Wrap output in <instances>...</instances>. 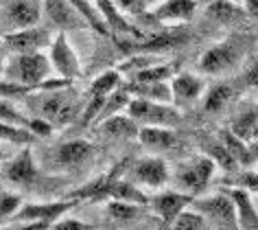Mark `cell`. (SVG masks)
I'll return each instance as SVG.
<instances>
[{"label": "cell", "instance_id": "obj_3", "mask_svg": "<svg viewBox=\"0 0 258 230\" xmlns=\"http://www.w3.org/2000/svg\"><path fill=\"white\" fill-rule=\"evenodd\" d=\"M190 40V33L186 27H177V29H166L160 31V33H149V35H136L129 42H118L122 50L127 53H149V55H158L164 53V50L184 46L186 42Z\"/></svg>", "mask_w": 258, "mask_h": 230}, {"label": "cell", "instance_id": "obj_23", "mask_svg": "<svg viewBox=\"0 0 258 230\" xmlns=\"http://www.w3.org/2000/svg\"><path fill=\"white\" fill-rule=\"evenodd\" d=\"M206 18L215 24L230 27V24H236L243 20L245 9L241 7V3H234V0H212L206 7Z\"/></svg>", "mask_w": 258, "mask_h": 230}, {"label": "cell", "instance_id": "obj_46", "mask_svg": "<svg viewBox=\"0 0 258 230\" xmlns=\"http://www.w3.org/2000/svg\"><path fill=\"white\" fill-rule=\"evenodd\" d=\"M234 3H241V0H234Z\"/></svg>", "mask_w": 258, "mask_h": 230}, {"label": "cell", "instance_id": "obj_38", "mask_svg": "<svg viewBox=\"0 0 258 230\" xmlns=\"http://www.w3.org/2000/svg\"><path fill=\"white\" fill-rule=\"evenodd\" d=\"M50 223L44 221H14L11 226H5L0 230H48Z\"/></svg>", "mask_w": 258, "mask_h": 230}, {"label": "cell", "instance_id": "obj_11", "mask_svg": "<svg viewBox=\"0 0 258 230\" xmlns=\"http://www.w3.org/2000/svg\"><path fill=\"white\" fill-rule=\"evenodd\" d=\"M132 180H134V184H138V187L164 189L171 180L169 164L158 156L138 158V160L132 164Z\"/></svg>", "mask_w": 258, "mask_h": 230}, {"label": "cell", "instance_id": "obj_25", "mask_svg": "<svg viewBox=\"0 0 258 230\" xmlns=\"http://www.w3.org/2000/svg\"><path fill=\"white\" fill-rule=\"evenodd\" d=\"M232 97H234V90H232L230 84H217L208 88V90L204 92V110L208 114H219L223 112L225 107L230 105Z\"/></svg>", "mask_w": 258, "mask_h": 230}, {"label": "cell", "instance_id": "obj_32", "mask_svg": "<svg viewBox=\"0 0 258 230\" xmlns=\"http://www.w3.org/2000/svg\"><path fill=\"white\" fill-rule=\"evenodd\" d=\"M208 156L215 160L217 167H221L225 171H232V169H236V160H234V156L230 153V149L225 147L221 140H217V143H212L208 147Z\"/></svg>", "mask_w": 258, "mask_h": 230}, {"label": "cell", "instance_id": "obj_35", "mask_svg": "<svg viewBox=\"0 0 258 230\" xmlns=\"http://www.w3.org/2000/svg\"><path fill=\"white\" fill-rule=\"evenodd\" d=\"M48 230H99V228L94 223H88L81 219H66V217H61V219L50 223Z\"/></svg>", "mask_w": 258, "mask_h": 230}, {"label": "cell", "instance_id": "obj_27", "mask_svg": "<svg viewBox=\"0 0 258 230\" xmlns=\"http://www.w3.org/2000/svg\"><path fill=\"white\" fill-rule=\"evenodd\" d=\"M120 84H122V79H120L118 70L116 68L114 70H105V73H101L92 81V86H90V94H92V97H99V99H105L107 94H112Z\"/></svg>", "mask_w": 258, "mask_h": 230}, {"label": "cell", "instance_id": "obj_16", "mask_svg": "<svg viewBox=\"0 0 258 230\" xmlns=\"http://www.w3.org/2000/svg\"><path fill=\"white\" fill-rule=\"evenodd\" d=\"M190 202H192V197L182 193V191H162V193L153 195L149 200L153 213H156L160 219H164L169 223L175 219L184 208H188Z\"/></svg>", "mask_w": 258, "mask_h": 230}, {"label": "cell", "instance_id": "obj_13", "mask_svg": "<svg viewBox=\"0 0 258 230\" xmlns=\"http://www.w3.org/2000/svg\"><path fill=\"white\" fill-rule=\"evenodd\" d=\"M44 11H46L48 20L53 22L61 33L90 27L86 18L79 14V9H77L73 3H68V0H44Z\"/></svg>", "mask_w": 258, "mask_h": 230}, {"label": "cell", "instance_id": "obj_31", "mask_svg": "<svg viewBox=\"0 0 258 230\" xmlns=\"http://www.w3.org/2000/svg\"><path fill=\"white\" fill-rule=\"evenodd\" d=\"M0 140H7V143H16V145H31L35 140V136L31 134L27 127H18L11 123H3L0 121Z\"/></svg>", "mask_w": 258, "mask_h": 230}, {"label": "cell", "instance_id": "obj_7", "mask_svg": "<svg viewBox=\"0 0 258 230\" xmlns=\"http://www.w3.org/2000/svg\"><path fill=\"white\" fill-rule=\"evenodd\" d=\"M190 208H195L204 219L215 221L217 228H221V230L236 228L234 204H232L228 193H215V195H206V197H199V200H192Z\"/></svg>", "mask_w": 258, "mask_h": 230}, {"label": "cell", "instance_id": "obj_45", "mask_svg": "<svg viewBox=\"0 0 258 230\" xmlns=\"http://www.w3.org/2000/svg\"><path fill=\"white\" fill-rule=\"evenodd\" d=\"M156 3H160V0H147V7H153Z\"/></svg>", "mask_w": 258, "mask_h": 230}, {"label": "cell", "instance_id": "obj_5", "mask_svg": "<svg viewBox=\"0 0 258 230\" xmlns=\"http://www.w3.org/2000/svg\"><path fill=\"white\" fill-rule=\"evenodd\" d=\"M79 114V105L75 103L73 97H68L66 88H57V90H44L37 103V117L48 121L50 125H68L73 123Z\"/></svg>", "mask_w": 258, "mask_h": 230}, {"label": "cell", "instance_id": "obj_41", "mask_svg": "<svg viewBox=\"0 0 258 230\" xmlns=\"http://www.w3.org/2000/svg\"><path fill=\"white\" fill-rule=\"evenodd\" d=\"M247 158L249 164H258V140H247Z\"/></svg>", "mask_w": 258, "mask_h": 230}, {"label": "cell", "instance_id": "obj_14", "mask_svg": "<svg viewBox=\"0 0 258 230\" xmlns=\"http://www.w3.org/2000/svg\"><path fill=\"white\" fill-rule=\"evenodd\" d=\"M37 22H40V9L29 0H14V3L7 5V9L0 16V27H3L5 33L35 27Z\"/></svg>", "mask_w": 258, "mask_h": 230}, {"label": "cell", "instance_id": "obj_33", "mask_svg": "<svg viewBox=\"0 0 258 230\" xmlns=\"http://www.w3.org/2000/svg\"><path fill=\"white\" fill-rule=\"evenodd\" d=\"M0 121H3V123L18 125V127H27L29 130V119L24 117L22 112H18L11 103H7L5 99H0Z\"/></svg>", "mask_w": 258, "mask_h": 230}, {"label": "cell", "instance_id": "obj_26", "mask_svg": "<svg viewBox=\"0 0 258 230\" xmlns=\"http://www.w3.org/2000/svg\"><path fill=\"white\" fill-rule=\"evenodd\" d=\"M173 75H175V66H173V64L153 62L147 68L138 70L136 75H132V81H143V84H153V81H171Z\"/></svg>", "mask_w": 258, "mask_h": 230}, {"label": "cell", "instance_id": "obj_22", "mask_svg": "<svg viewBox=\"0 0 258 230\" xmlns=\"http://www.w3.org/2000/svg\"><path fill=\"white\" fill-rule=\"evenodd\" d=\"M129 97L134 99H147L158 101V103H173L171 84L169 81H153V84H143V81H129L125 86Z\"/></svg>", "mask_w": 258, "mask_h": 230}, {"label": "cell", "instance_id": "obj_24", "mask_svg": "<svg viewBox=\"0 0 258 230\" xmlns=\"http://www.w3.org/2000/svg\"><path fill=\"white\" fill-rule=\"evenodd\" d=\"M99 125L103 127V132L112 134L116 138H136L140 125L134 121L129 114H112V117L99 121Z\"/></svg>", "mask_w": 258, "mask_h": 230}, {"label": "cell", "instance_id": "obj_44", "mask_svg": "<svg viewBox=\"0 0 258 230\" xmlns=\"http://www.w3.org/2000/svg\"><path fill=\"white\" fill-rule=\"evenodd\" d=\"M249 140H258V123L254 125V130H251V134H249Z\"/></svg>", "mask_w": 258, "mask_h": 230}, {"label": "cell", "instance_id": "obj_12", "mask_svg": "<svg viewBox=\"0 0 258 230\" xmlns=\"http://www.w3.org/2000/svg\"><path fill=\"white\" fill-rule=\"evenodd\" d=\"M169 84H171L173 103L179 107H188L197 103L206 92V79L195 73H175Z\"/></svg>", "mask_w": 258, "mask_h": 230}, {"label": "cell", "instance_id": "obj_34", "mask_svg": "<svg viewBox=\"0 0 258 230\" xmlns=\"http://www.w3.org/2000/svg\"><path fill=\"white\" fill-rule=\"evenodd\" d=\"M22 206V197L16 193H0V223L9 221L14 213Z\"/></svg>", "mask_w": 258, "mask_h": 230}, {"label": "cell", "instance_id": "obj_4", "mask_svg": "<svg viewBox=\"0 0 258 230\" xmlns=\"http://www.w3.org/2000/svg\"><path fill=\"white\" fill-rule=\"evenodd\" d=\"M125 112L132 117L140 127L145 125H162L175 127L179 123V110L173 103H158L147 99H129Z\"/></svg>", "mask_w": 258, "mask_h": 230}, {"label": "cell", "instance_id": "obj_1", "mask_svg": "<svg viewBox=\"0 0 258 230\" xmlns=\"http://www.w3.org/2000/svg\"><path fill=\"white\" fill-rule=\"evenodd\" d=\"M50 73H53L50 60H48V55L42 53V50L14 55L9 64H5V70H3V75L7 77V79L27 86L31 92L40 90V86L44 81L50 79Z\"/></svg>", "mask_w": 258, "mask_h": 230}, {"label": "cell", "instance_id": "obj_39", "mask_svg": "<svg viewBox=\"0 0 258 230\" xmlns=\"http://www.w3.org/2000/svg\"><path fill=\"white\" fill-rule=\"evenodd\" d=\"M241 184L243 189H251V191H258V171H254V174H245L241 178Z\"/></svg>", "mask_w": 258, "mask_h": 230}, {"label": "cell", "instance_id": "obj_9", "mask_svg": "<svg viewBox=\"0 0 258 230\" xmlns=\"http://www.w3.org/2000/svg\"><path fill=\"white\" fill-rule=\"evenodd\" d=\"M77 200H61V202H35V204H24L16 210L9 221H44L53 223L61 217H66L70 210L77 206Z\"/></svg>", "mask_w": 258, "mask_h": 230}, {"label": "cell", "instance_id": "obj_10", "mask_svg": "<svg viewBox=\"0 0 258 230\" xmlns=\"http://www.w3.org/2000/svg\"><path fill=\"white\" fill-rule=\"evenodd\" d=\"M48 60H50V66H53L57 77L70 81V84H73V79H77V77L81 75L79 55H77L75 48L70 46L66 33H59L57 37H53V42H50Z\"/></svg>", "mask_w": 258, "mask_h": 230}, {"label": "cell", "instance_id": "obj_36", "mask_svg": "<svg viewBox=\"0 0 258 230\" xmlns=\"http://www.w3.org/2000/svg\"><path fill=\"white\" fill-rule=\"evenodd\" d=\"M125 16H143L147 11V0H112Z\"/></svg>", "mask_w": 258, "mask_h": 230}, {"label": "cell", "instance_id": "obj_8", "mask_svg": "<svg viewBox=\"0 0 258 230\" xmlns=\"http://www.w3.org/2000/svg\"><path fill=\"white\" fill-rule=\"evenodd\" d=\"M53 42V35H50L48 29L42 27H27V29H18V31H9V33L3 35V46L7 53H35V50H42L50 46Z\"/></svg>", "mask_w": 258, "mask_h": 230}, {"label": "cell", "instance_id": "obj_18", "mask_svg": "<svg viewBox=\"0 0 258 230\" xmlns=\"http://www.w3.org/2000/svg\"><path fill=\"white\" fill-rule=\"evenodd\" d=\"M225 193L230 195L232 204H234L238 230H258V210L254 206V202H251L249 191L243 187H236V189H228Z\"/></svg>", "mask_w": 258, "mask_h": 230}, {"label": "cell", "instance_id": "obj_28", "mask_svg": "<svg viewBox=\"0 0 258 230\" xmlns=\"http://www.w3.org/2000/svg\"><path fill=\"white\" fill-rule=\"evenodd\" d=\"M258 123V105H251V107H245L241 110V114L234 119L232 123V134L238 136L241 140H249V134L254 130V125Z\"/></svg>", "mask_w": 258, "mask_h": 230}, {"label": "cell", "instance_id": "obj_2", "mask_svg": "<svg viewBox=\"0 0 258 230\" xmlns=\"http://www.w3.org/2000/svg\"><path fill=\"white\" fill-rule=\"evenodd\" d=\"M215 171H217V164L210 156H197L192 160H186L179 164L175 176H173V182H175L177 191L192 197L206 191V187L215 178Z\"/></svg>", "mask_w": 258, "mask_h": 230}, {"label": "cell", "instance_id": "obj_37", "mask_svg": "<svg viewBox=\"0 0 258 230\" xmlns=\"http://www.w3.org/2000/svg\"><path fill=\"white\" fill-rule=\"evenodd\" d=\"M29 132L33 134V136H50V132H53V125L48 123V121H44L40 117H33L29 119Z\"/></svg>", "mask_w": 258, "mask_h": 230}, {"label": "cell", "instance_id": "obj_30", "mask_svg": "<svg viewBox=\"0 0 258 230\" xmlns=\"http://www.w3.org/2000/svg\"><path fill=\"white\" fill-rule=\"evenodd\" d=\"M171 223H173L171 230H206V219L190 206L184 208Z\"/></svg>", "mask_w": 258, "mask_h": 230}, {"label": "cell", "instance_id": "obj_15", "mask_svg": "<svg viewBox=\"0 0 258 230\" xmlns=\"http://www.w3.org/2000/svg\"><path fill=\"white\" fill-rule=\"evenodd\" d=\"M197 14V0H160L153 5V18L162 24H186Z\"/></svg>", "mask_w": 258, "mask_h": 230}, {"label": "cell", "instance_id": "obj_40", "mask_svg": "<svg viewBox=\"0 0 258 230\" xmlns=\"http://www.w3.org/2000/svg\"><path fill=\"white\" fill-rule=\"evenodd\" d=\"M245 84L251 86V88H258V60L249 66L247 75H245Z\"/></svg>", "mask_w": 258, "mask_h": 230}, {"label": "cell", "instance_id": "obj_42", "mask_svg": "<svg viewBox=\"0 0 258 230\" xmlns=\"http://www.w3.org/2000/svg\"><path fill=\"white\" fill-rule=\"evenodd\" d=\"M245 14H249L251 18H256L258 20V0H241Z\"/></svg>", "mask_w": 258, "mask_h": 230}, {"label": "cell", "instance_id": "obj_29", "mask_svg": "<svg viewBox=\"0 0 258 230\" xmlns=\"http://www.w3.org/2000/svg\"><path fill=\"white\" fill-rule=\"evenodd\" d=\"M107 213L116 221H132L143 213V204L134 202H122V200H109L107 202Z\"/></svg>", "mask_w": 258, "mask_h": 230}, {"label": "cell", "instance_id": "obj_20", "mask_svg": "<svg viewBox=\"0 0 258 230\" xmlns=\"http://www.w3.org/2000/svg\"><path fill=\"white\" fill-rule=\"evenodd\" d=\"M94 153V147L90 140H83V138H75V140H66L63 145L57 147V156L55 160L57 164L66 169H73V167H79L88 160L90 156Z\"/></svg>", "mask_w": 258, "mask_h": 230}, {"label": "cell", "instance_id": "obj_6", "mask_svg": "<svg viewBox=\"0 0 258 230\" xmlns=\"http://www.w3.org/2000/svg\"><path fill=\"white\" fill-rule=\"evenodd\" d=\"M243 48L238 40H223L217 42L215 46H210L206 53L199 57V73L202 75H225L228 70H232L236 66V62L241 60Z\"/></svg>", "mask_w": 258, "mask_h": 230}, {"label": "cell", "instance_id": "obj_19", "mask_svg": "<svg viewBox=\"0 0 258 230\" xmlns=\"http://www.w3.org/2000/svg\"><path fill=\"white\" fill-rule=\"evenodd\" d=\"M94 9L99 14L103 27L112 33H122V35H138V29L129 22V18L116 7L112 0H94Z\"/></svg>", "mask_w": 258, "mask_h": 230}, {"label": "cell", "instance_id": "obj_43", "mask_svg": "<svg viewBox=\"0 0 258 230\" xmlns=\"http://www.w3.org/2000/svg\"><path fill=\"white\" fill-rule=\"evenodd\" d=\"M5 70V46H3V37H0V75Z\"/></svg>", "mask_w": 258, "mask_h": 230}, {"label": "cell", "instance_id": "obj_21", "mask_svg": "<svg viewBox=\"0 0 258 230\" xmlns=\"http://www.w3.org/2000/svg\"><path fill=\"white\" fill-rule=\"evenodd\" d=\"M140 143H143L147 149H171V147L177 145V134L173 127H162V125H145L138 130L136 136Z\"/></svg>", "mask_w": 258, "mask_h": 230}, {"label": "cell", "instance_id": "obj_17", "mask_svg": "<svg viewBox=\"0 0 258 230\" xmlns=\"http://www.w3.org/2000/svg\"><path fill=\"white\" fill-rule=\"evenodd\" d=\"M5 178L14 184H22V187H31L40 178V171H37V164L33 160V153H31L29 147H24L14 160L7 162Z\"/></svg>", "mask_w": 258, "mask_h": 230}]
</instances>
